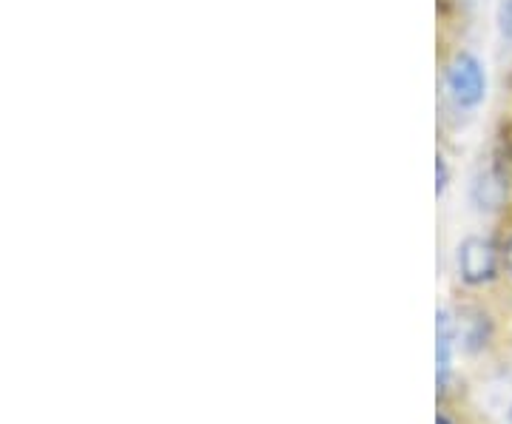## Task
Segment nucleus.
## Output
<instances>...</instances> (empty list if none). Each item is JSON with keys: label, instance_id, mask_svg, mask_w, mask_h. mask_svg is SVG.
Instances as JSON below:
<instances>
[{"label": "nucleus", "instance_id": "7ed1b4c3", "mask_svg": "<svg viewBox=\"0 0 512 424\" xmlns=\"http://www.w3.org/2000/svg\"><path fill=\"white\" fill-rule=\"evenodd\" d=\"M504 191H507L504 180L493 171H484L473 185V200L478 203V208H498L504 203Z\"/></svg>", "mask_w": 512, "mask_h": 424}, {"label": "nucleus", "instance_id": "20e7f679", "mask_svg": "<svg viewBox=\"0 0 512 424\" xmlns=\"http://www.w3.org/2000/svg\"><path fill=\"white\" fill-rule=\"evenodd\" d=\"M450 351H453V322L450 316L439 314L436 322V359H439V385L447 382L450 373Z\"/></svg>", "mask_w": 512, "mask_h": 424}, {"label": "nucleus", "instance_id": "f03ea898", "mask_svg": "<svg viewBox=\"0 0 512 424\" xmlns=\"http://www.w3.org/2000/svg\"><path fill=\"white\" fill-rule=\"evenodd\" d=\"M495 265H498V254H495L493 242L481 240V237H470L461 242L458 248V271L461 279L470 285H484L495 277Z\"/></svg>", "mask_w": 512, "mask_h": 424}, {"label": "nucleus", "instance_id": "0eeeda50", "mask_svg": "<svg viewBox=\"0 0 512 424\" xmlns=\"http://www.w3.org/2000/svg\"><path fill=\"white\" fill-rule=\"evenodd\" d=\"M504 262H507V271L512 274V240L507 242V251H504Z\"/></svg>", "mask_w": 512, "mask_h": 424}, {"label": "nucleus", "instance_id": "39448f33", "mask_svg": "<svg viewBox=\"0 0 512 424\" xmlns=\"http://www.w3.org/2000/svg\"><path fill=\"white\" fill-rule=\"evenodd\" d=\"M498 26H501V35L512 43V0L501 3V9H498Z\"/></svg>", "mask_w": 512, "mask_h": 424}, {"label": "nucleus", "instance_id": "f257e3e1", "mask_svg": "<svg viewBox=\"0 0 512 424\" xmlns=\"http://www.w3.org/2000/svg\"><path fill=\"white\" fill-rule=\"evenodd\" d=\"M447 89L461 109H476L487 92V77L476 57L458 52L447 66Z\"/></svg>", "mask_w": 512, "mask_h": 424}, {"label": "nucleus", "instance_id": "1a4fd4ad", "mask_svg": "<svg viewBox=\"0 0 512 424\" xmlns=\"http://www.w3.org/2000/svg\"><path fill=\"white\" fill-rule=\"evenodd\" d=\"M510 424H512V410H510Z\"/></svg>", "mask_w": 512, "mask_h": 424}, {"label": "nucleus", "instance_id": "423d86ee", "mask_svg": "<svg viewBox=\"0 0 512 424\" xmlns=\"http://www.w3.org/2000/svg\"><path fill=\"white\" fill-rule=\"evenodd\" d=\"M436 180H439V183H436V191L444 194V188H447V163H444V157L436 160Z\"/></svg>", "mask_w": 512, "mask_h": 424}, {"label": "nucleus", "instance_id": "6e6552de", "mask_svg": "<svg viewBox=\"0 0 512 424\" xmlns=\"http://www.w3.org/2000/svg\"><path fill=\"white\" fill-rule=\"evenodd\" d=\"M439 424H450V422H447V419H444V416H439Z\"/></svg>", "mask_w": 512, "mask_h": 424}]
</instances>
